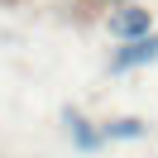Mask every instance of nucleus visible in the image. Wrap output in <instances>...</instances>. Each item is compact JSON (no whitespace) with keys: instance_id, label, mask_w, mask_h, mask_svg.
<instances>
[{"instance_id":"obj_1","label":"nucleus","mask_w":158,"mask_h":158,"mask_svg":"<svg viewBox=\"0 0 158 158\" xmlns=\"http://www.w3.org/2000/svg\"><path fill=\"white\" fill-rule=\"evenodd\" d=\"M158 58V39L148 34V39H134V43H125V48L110 58V67L115 72H125V67H144V62H153Z\"/></svg>"},{"instance_id":"obj_2","label":"nucleus","mask_w":158,"mask_h":158,"mask_svg":"<svg viewBox=\"0 0 158 158\" xmlns=\"http://www.w3.org/2000/svg\"><path fill=\"white\" fill-rule=\"evenodd\" d=\"M110 34H120V39H148V10H134V5H129V10H120L115 19H110Z\"/></svg>"},{"instance_id":"obj_3","label":"nucleus","mask_w":158,"mask_h":158,"mask_svg":"<svg viewBox=\"0 0 158 158\" xmlns=\"http://www.w3.org/2000/svg\"><path fill=\"white\" fill-rule=\"evenodd\" d=\"M67 125H72V139H77L81 148H96V144H101V134H91V129H86V120H81L77 110H67Z\"/></svg>"},{"instance_id":"obj_4","label":"nucleus","mask_w":158,"mask_h":158,"mask_svg":"<svg viewBox=\"0 0 158 158\" xmlns=\"http://www.w3.org/2000/svg\"><path fill=\"white\" fill-rule=\"evenodd\" d=\"M139 134H144L139 120H115V125H106V139H139Z\"/></svg>"}]
</instances>
